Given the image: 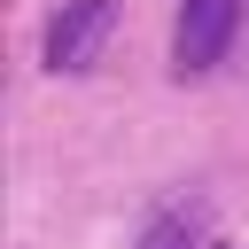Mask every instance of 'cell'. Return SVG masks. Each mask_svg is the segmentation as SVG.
Returning a JSON list of instances; mask_svg holds the SVG:
<instances>
[{
  "label": "cell",
  "instance_id": "obj_1",
  "mask_svg": "<svg viewBox=\"0 0 249 249\" xmlns=\"http://www.w3.org/2000/svg\"><path fill=\"white\" fill-rule=\"evenodd\" d=\"M241 16H249V0H179V16H171V78L179 86L187 78H210L233 54Z\"/></svg>",
  "mask_w": 249,
  "mask_h": 249
},
{
  "label": "cell",
  "instance_id": "obj_2",
  "mask_svg": "<svg viewBox=\"0 0 249 249\" xmlns=\"http://www.w3.org/2000/svg\"><path fill=\"white\" fill-rule=\"evenodd\" d=\"M117 23H124V8H117V0H62V8L47 16V39H39L47 70H54V78H86V70L109 54Z\"/></svg>",
  "mask_w": 249,
  "mask_h": 249
},
{
  "label": "cell",
  "instance_id": "obj_3",
  "mask_svg": "<svg viewBox=\"0 0 249 249\" xmlns=\"http://www.w3.org/2000/svg\"><path fill=\"white\" fill-rule=\"evenodd\" d=\"M218 210H210V195H171L148 226H140V249H218Z\"/></svg>",
  "mask_w": 249,
  "mask_h": 249
},
{
  "label": "cell",
  "instance_id": "obj_4",
  "mask_svg": "<svg viewBox=\"0 0 249 249\" xmlns=\"http://www.w3.org/2000/svg\"><path fill=\"white\" fill-rule=\"evenodd\" d=\"M218 249H226V241H218Z\"/></svg>",
  "mask_w": 249,
  "mask_h": 249
}]
</instances>
